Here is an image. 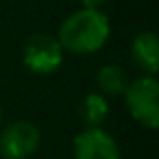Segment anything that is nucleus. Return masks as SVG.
Listing matches in <instances>:
<instances>
[{
	"label": "nucleus",
	"instance_id": "2",
	"mask_svg": "<svg viewBox=\"0 0 159 159\" xmlns=\"http://www.w3.org/2000/svg\"><path fill=\"white\" fill-rule=\"evenodd\" d=\"M125 107L133 121L147 129L159 127V83L157 77L141 75L129 81L123 93Z\"/></svg>",
	"mask_w": 159,
	"mask_h": 159
},
{
	"label": "nucleus",
	"instance_id": "4",
	"mask_svg": "<svg viewBox=\"0 0 159 159\" xmlns=\"http://www.w3.org/2000/svg\"><path fill=\"white\" fill-rule=\"evenodd\" d=\"M40 129L26 119H18L0 127V157L30 159L40 147Z\"/></svg>",
	"mask_w": 159,
	"mask_h": 159
},
{
	"label": "nucleus",
	"instance_id": "5",
	"mask_svg": "<svg viewBox=\"0 0 159 159\" xmlns=\"http://www.w3.org/2000/svg\"><path fill=\"white\" fill-rule=\"evenodd\" d=\"M75 159H121L115 137L103 127H85L73 139Z\"/></svg>",
	"mask_w": 159,
	"mask_h": 159
},
{
	"label": "nucleus",
	"instance_id": "8",
	"mask_svg": "<svg viewBox=\"0 0 159 159\" xmlns=\"http://www.w3.org/2000/svg\"><path fill=\"white\" fill-rule=\"evenodd\" d=\"M109 111H111L109 99L103 97L101 93L85 95V99L79 105V117L85 127H103L109 117Z\"/></svg>",
	"mask_w": 159,
	"mask_h": 159
},
{
	"label": "nucleus",
	"instance_id": "7",
	"mask_svg": "<svg viewBox=\"0 0 159 159\" xmlns=\"http://www.w3.org/2000/svg\"><path fill=\"white\" fill-rule=\"evenodd\" d=\"M95 81H97L99 93L109 99V97H119V95L125 93V89L129 85V75L119 65H103L97 70Z\"/></svg>",
	"mask_w": 159,
	"mask_h": 159
},
{
	"label": "nucleus",
	"instance_id": "10",
	"mask_svg": "<svg viewBox=\"0 0 159 159\" xmlns=\"http://www.w3.org/2000/svg\"><path fill=\"white\" fill-rule=\"evenodd\" d=\"M2 117L4 115H2V107H0V127H2Z\"/></svg>",
	"mask_w": 159,
	"mask_h": 159
},
{
	"label": "nucleus",
	"instance_id": "9",
	"mask_svg": "<svg viewBox=\"0 0 159 159\" xmlns=\"http://www.w3.org/2000/svg\"><path fill=\"white\" fill-rule=\"evenodd\" d=\"M83 8H93V10H103L107 0H81Z\"/></svg>",
	"mask_w": 159,
	"mask_h": 159
},
{
	"label": "nucleus",
	"instance_id": "1",
	"mask_svg": "<svg viewBox=\"0 0 159 159\" xmlns=\"http://www.w3.org/2000/svg\"><path fill=\"white\" fill-rule=\"evenodd\" d=\"M111 36V22L103 10L79 8L61 22L57 40L70 54H93L101 51Z\"/></svg>",
	"mask_w": 159,
	"mask_h": 159
},
{
	"label": "nucleus",
	"instance_id": "6",
	"mask_svg": "<svg viewBox=\"0 0 159 159\" xmlns=\"http://www.w3.org/2000/svg\"><path fill=\"white\" fill-rule=\"evenodd\" d=\"M131 61L143 75L155 77L159 70V40L153 30H141L131 40Z\"/></svg>",
	"mask_w": 159,
	"mask_h": 159
},
{
	"label": "nucleus",
	"instance_id": "3",
	"mask_svg": "<svg viewBox=\"0 0 159 159\" xmlns=\"http://www.w3.org/2000/svg\"><path fill=\"white\" fill-rule=\"evenodd\" d=\"M65 51L57 36L47 32H32L22 47V62L34 75H52L61 69Z\"/></svg>",
	"mask_w": 159,
	"mask_h": 159
}]
</instances>
